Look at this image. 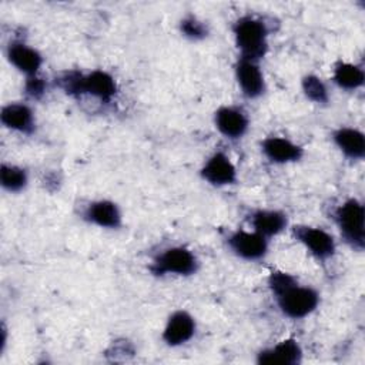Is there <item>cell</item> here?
<instances>
[{
	"label": "cell",
	"mask_w": 365,
	"mask_h": 365,
	"mask_svg": "<svg viewBox=\"0 0 365 365\" xmlns=\"http://www.w3.org/2000/svg\"><path fill=\"white\" fill-rule=\"evenodd\" d=\"M291 234L318 262L324 264L336 254L335 237L325 228L309 224H295L291 227Z\"/></svg>",
	"instance_id": "8992f818"
},
{
	"label": "cell",
	"mask_w": 365,
	"mask_h": 365,
	"mask_svg": "<svg viewBox=\"0 0 365 365\" xmlns=\"http://www.w3.org/2000/svg\"><path fill=\"white\" fill-rule=\"evenodd\" d=\"M301 90L304 96L315 104H327L329 101V90L325 81L317 74H305L301 78Z\"/></svg>",
	"instance_id": "44dd1931"
},
{
	"label": "cell",
	"mask_w": 365,
	"mask_h": 365,
	"mask_svg": "<svg viewBox=\"0 0 365 365\" xmlns=\"http://www.w3.org/2000/svg\"><path fill=\"white\" fill-rule=\"evenodd\" d=\"M81 218L103 230H118L123 227V212L120 205L107 198H98L88 201L80 212Z\"/></svg>",
	"instance_id": "8fae6325"
},
{
	"label": "cell",
	"mask_w": 365,
	"mask_h": 365,
	"mask_svg": "<svg viewBox=\"0 0 365 365\" xmlns=\"http://www.w3.org/2000/svg\"><path fill=\"white\" fill-rule=\"evenodd\" d=\"M200 177L212 187H230L238 181V171L225 151H214L201 165Z\"/></svg>",
	"instance_id": "9c48e42d"
},
{
	"label": "cell",
	"mask_w": 365,
	"mask_h": 365,
	"mask_svg": "<svg viewBox=\"0 0 365 365\" xmlns=\"http://www.w3.org/2000/svg\"><path fill=\"white\" fill-rule=\"evenodd\" d=\"M225 244L237 258L248 262L264 259L269 251V240L254 230H232L225 235Z\"/></svg>",
	"instance_id": "52a82bcc"
},
{
	"label": "cell",
	"mask_w": 365,
	"mask_h": 365,
	"mask_svg": "<svg viewBox=\"0 0 365 365\" xmlns=\"http://www.w3.org/2000/svg\"><path fill=\"white\" fill-rule=\"evenodd\" d=\"M56 84L68 96L91 97L103 104H110L118 94V86L114 76L103 68L91 71L70 70L56 78Z\"/></svg>",
	"instance_id": "7a4b0ae2"
},
{
	"label": "cell",
	"mask_w": 365,
	"mask_h": 365,
	"mask_svg": "<svg viewBox=\"0 0 365 365\" xmlns=\"http://www.w3.org/2000/svg\"><path fill=\"white\" fill-rule=\"evenodd\" d=\"M46 90H47V83L40 76L29 77L24 81L23 91L30 100H40L46 94Z\"/></svg>",
	"instance_id": "603a6c76"
},
{
	"label": "cell",
	"mask_w": 365,
	"mask_h": 365,
	"mask_svg": "<svg viewBox=\"0 0 365 365\" xmlns=\"http://www.w3.org/2000/svg\"><path fill=\"white\" fill-rule=\"evenodd\" d=\"M267 284L278 311L288 319L299 321L309 317L321 302L317 288L301 284L295 275L287 271H271Z\"/></svg>",
	"instance_id": "6da1fadb"
},
{
	"label": "cell",
	"mask_w": 365,
	"mask_h": 365,
	"mask_svg": "<svg viewBox=\"0 0 365 365\" xmlns=\"http://www.w3.org/2000/svg\"><path fill=\"white\" fill-rule=\"evenodd\" d=\"M178 30L190 41H201L210 34L208 24L195 14H185L178 23Z\"/></svg>",
	"instance_id": "7402d4cb"
},
{
	"label": "cell",
	"mask_w": 365,
	"mask_h": 365,
	"mask_svg": "<svg viewBox=\"0 0 365 365\" xmlns=\"http://www.w3.org/2000/svg\"><path fill=\"white\" fill-rule=\"evenodd\" d=\"M1 124L14 133L31 135L36 133V114L29 103L11 101L1 107L0 113Z\"/></svg>",
	"instance_id": "e0dca14e"
},
{
	"label": "cell",
	"mask_w": 365,
	"mask_h": 365,
	"mask_svg": "<svg viewBox=\"0 0 365 365\" xmlns=\"http://www.w3.org/2000/svg\"><path fill=\"white\" fill-rule=\"evenodd\" d=\"M197 332V321L187 309L173 311L163 328L161 339L170 348H178L190 342Z\"/></svg>",
	"instance_id": "30bf717a"
},
{
	"label": "cell",
	"mask_w": 365,
	"mask_h": 365,
	"mask_svg": "<svg viewBox=\"0 0 365 365\" xmlns=\"http://www.w3.org/2000/svg\"><path fill=\"white\" fill-rule=\"evenodd\" d=\"M234 77L241 94L248 100H257L267 91V81L259 61L238 57L234 64Z\"/></svg>",
	"instance_id": "ba28073f"
},
{
	"label": "cell",
	"mask_w": 365,
	"mask_h": 365,
	"mask_svg": "<svg viewBox=\"0 0 365 365\" xmlns=\"http://www.w3.org/2000/svg\"><path fill=\"white\" fill-rule=\"evenodd\" d=\"M212 120L217 131L230 141L241 140L250 130V117L238 106H220Z\"/></svg>",
	"instance_id": "7c38bea8"
},
{
	"label": "cell",
	"mask_w": 365,
	"mask_h": 365,
	"mask_svg": "<svg viewBox=\"0 0 365 365\" xmlns=\"http://www.w3.org/2000/svg\"><path fill=\"white\" fill-rule=\"evenodd\" d=\"M247 221L251 230L268 240L278 237L289 227L287 212L277 208H254L247 214Z\"/></svg>",
	"instance_id": "2e32d148"
},
{
	"label": "cell",
	"mask_w": 365,
	"mask_h": 365,
	"mask_svg": "<svg viewBox=\"0 0 365 365\" xmlns=\"http://www.w3.org/2000/svg\"><path fill=\"white\" fill-rule=\"evenodd\" d=\"M201 262L197 254L185 245H170L157 252L148 267L155 277H191L198 272Z\"/></svg>",
	"instance_id": "5b68a950"
},
{
	"label": "cell",
	"mask_w": 365,
	"mask_h": 365,
	"mask_svg": "<svg viewBox=\"0 0 365 365\" xmlns=\"http://www.w3.org/2000/svg\"><path fill=\"white\" fill-rule=\"evenodd\" d=\"M331 140L345 158L351 161H361L365 157V135L361 130L349 125H341L332 131Z\"/></svg>",
	"instance_id": "ac0fdd59"
},
{
	"label": "cell",
	"mask_w": 365,
	"mask_h": 365,
	"mask_svg": "<svg viewBox=\"0 0 365 365\" xmlns=\"http://www.w3.org/2000/svg\"><path fill=\"white\" fill-rule=\"evenodd\" d=\"M7 61L26 78L40 76V68L44 63L43 54L24 40H11L6 47Z\"/></svg>",
	"instance_id": "4fadbf2b"
},
{
	"label": "cell",
	"mask_w": 365,
	"mask_h": 365,
	"mask_svg": "<svg viewBox=\"0 0 365 365\" xmlns=\"http://www.w3.org/2000/svg\"><path fill=\"white\" fill-rule=\"evenodd\" d=\"M332 220L342 241L355 251L365 247V207L356 197H348L332 211Z\"/></svg>",
	"instance_id": "277c9868"
},
{
	"label": "cell",
	"mask_w": 365,
	"mask_h": 365,
	"mask_svg": "<svg viewBox=\"0 0 365 365\" xmlns=\"http://www.w3.org/2000/svg\"><path fill=\"white\" fill-rule=\"evenodd\" d=\"M232 37L238 57L261 61L269 48V23L259 14L245 13L232 23Z\"/></svg>",
	"instance_id": "3957f363"
},
{
	"label": "cell",
	"mask_w": 365,
	"mask_h": 365,
	"mask_svg": "<svg viewBox=\"0 0 365 365\" xmlns=\"http://www.w3.org/2000/svg\"><path fill=\"white\" fill-rule=\"evenodd\" d=\"M332 83L344 91H356L365 83V71L362 66L338 60L332 68Z\"/></svg>",
	"instance_id": "d6986e66"
},
{
	"label": "cell",
	"mask_w": 365,
	"mask_h": 365,
	"mask_svg": "<svg viewBox=\"0 0 365 365\" xmlns=\"http://www.w3.org/2000/svg\"><path fill=\"white\" fill-rule=\"evenodd\" d=\"M262 155L272 164L285 165L302 160L305 150L298 143L284 135H268L259 143Z\"/></svg>",
	"instance_id": "5bb4252c"
},
{
	"label": "cell",
	"mask_w": 365,
	"mask_h": 365,
	"mask_svg": "<svg viewBox=\"0 0 365 365\" xmlns=\"http://www.w3.org/2000/svg\"><path fill=\"white\" fill-rule=\"evenodd\" d=\"M0 184L7 192H21L29 185V173L24 167L3 163L0 167Z\"/></svg>",
	"instance_id": "ffe728a7"
},
{
	"label": "cell",
	"mask_w": 365,
	"mask_h": 365,
	"mask_svg": "<svg viewBox=\"0 0 365 365\" xmlns=\"http://www.w3.org/2000/svg\"><path fill=\"white\" fill-rule=\"evenodd\" d=\"M304 351L295 338H285L279 342L265 346L255 354V362L259 365H298L302 362Z\"/></svg>",
	"instance_id": "9a60e30c"
}]
</instances>
